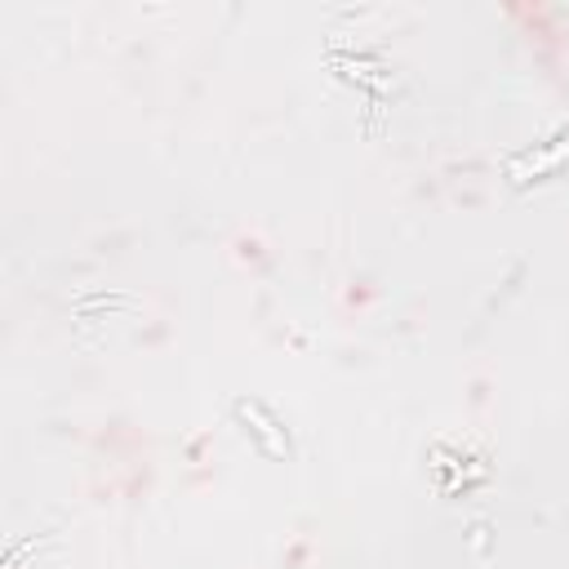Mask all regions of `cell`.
<instances>
[{
	"label": "cell",
	"mask_w": 569,
	"mask_h": 569,
	"mask_svg": "<svg viewBox=\"0 0 569 569\" xmlns=\"http://www.w3.org/2000/svg\"><path fill=\"white\" fill-rule=\"evenodd\" d=\"M565 156H569V129H565V133H556L551 142H542V147H533V151H525V156L507 160V178H511V182L542 178V173H551V169H556Z\"/></svg>",
	"instance_id": "obj_1"
},
{
	"label": "cell",
	"mask_w": 569,
	"mask_h": 569,
	"mask_svg": "<svg viewBox=\"0 0 569 569\" xmlns=\"http://www.w3.org/2000/svg\"><path fill=\"white\" fill-rule=\"evenodd\" d=\"M236 413H240V418L253 427V436L262 440V449H267L271 458H284V453H289L284 427H280V422H276V418H271V413H267L258 400H236Z\"/></svg>",
	"instance_id": "obj_2"
}]
</instances>
